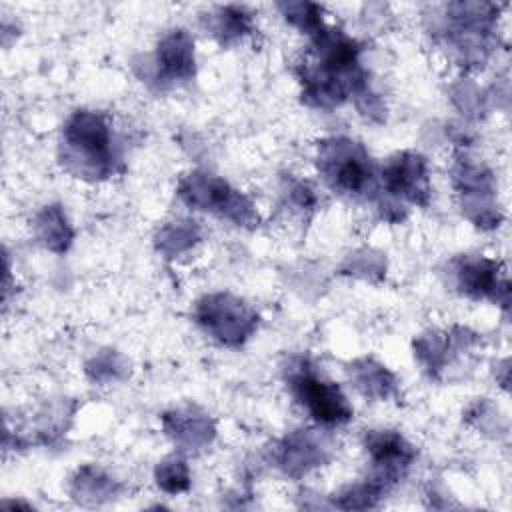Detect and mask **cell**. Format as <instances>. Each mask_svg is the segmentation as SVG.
<instances>
[{
  "instance_id": "6da1fadb",
  "label": "cell",
  "mask_w": 512,
  "mask_h": 512,
  "mask_svg": "<svg viewBox=\"0 0 512 512\" xmlns=\"http://www.w3.org/2000/svg\"><path fill=\"white\" fill-rule=\"evenodd\" d=\"M290 386L294 396L308 408V412L324 424H340L346 422L352 412L346 404V398L340 390L318 378L312 370L302 368L290 378Z\"/></svg>"
},
{
  "instance_id": "7a4b0ae2",
  "label": "cell",
  "mask_w": 512,
  "mask_h": 512,
  "mask_svg": "<svg viewBox=\"0 0 512 512\" xmlns=\"http://www.w3.org/2000/svg\"><path fill=\"white\" fill-rule=\"evenodd\" d=\"M338 154L344 162H338V166L330 170L328 178H332L334 184L346 192H360L370 180V168L366 164V158L364 156L360 158L354 152L352 144H348Z\"/></svg>"
}]
</instances>
